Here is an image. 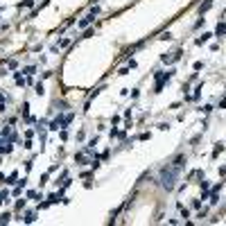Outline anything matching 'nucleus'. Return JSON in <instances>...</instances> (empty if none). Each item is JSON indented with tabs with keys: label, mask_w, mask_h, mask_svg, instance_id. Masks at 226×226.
<instances>
[{
	"label": "nucleus",
	"mask_w": 226,
	"mask_h": 226,
	"mask_svg": "<svg viewBox=\"0 0 226 226\" xmlns=\"http://www.w3.org/2000/svg\"><path fill=\"white\" fill-rule=\"evenodd\" d=\"M179 165H172V167H165L163 172H161V183H163L165 190H172L174 183H176V176H179Z\"/></svg>",
	"instance_id": "obj_1"
},
{
	"label": "nucleus",
	"mask_w": 226,
	"mask_h": 226,
	"mask_svg": "<svg viewBox=\"0 0 226 226\" xmlns=\"http://www.w3.org/2000/svg\"><path fill=\"white\" fill-rule=\"evenodd\" d=\"M90 20H93V14H90V16H86V18H84L82 23H79V27H86V25L90 23Z\"/></svg>",
	"instance_id": "obj_2"
},
{
	"label": "nucleus",
	"mask_w": 226,
	"mask_h": 226,
	"mask_svg": "<svg viewBox=\"0 0 226 226\" xmlns=\"http://www.w3.org/2000/svg\"><path fill=\"white\" fill-rule=\"evenodd\" d=\"M224 32H226V27H224V25H217V34H220V36H222Z\"/></svg>",
	"instance_id": "obj_3"
}]
</instances>
